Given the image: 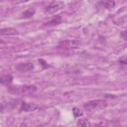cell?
Here are the masks:
<instances>
[{
  "label": "cell",
  "mask_w": 127,
  "mask_h": 127,
  "mask_svg": "<svg viewBox=\"0 0 127 127\" xmlns=\"http://www.w3.org/2000/svg\"><path fill=\"white\" fill-rule=\"evenodd\" d=\"M16 69L21 72H26L31 71L34 68V65L32 63H21L17 64L16 66Z\"/></svg>",
  "instance_id": "obj_5"
},
{
  "label": "cell",
  "mask_w": 127,
  "mask_h": 127,
  "mask_svg": "<svg viewBox=\"0 0 127 127\" xmlns=\"http://www.w3.org/2000/svg\"><path fill=\"white\" fill-rule=\"evenodd\" d=\"M99 4L107 9H112L114 8L116 5V3L113 0H101L99 1Z\"/></svg>",
  "instance_id": "obj_11"
},
{
  "label": "cell",
  "mask_w": 127,
  "mask_h": 127,
  "mask_svg": "<svg viewBox=\"0 0 127 127\" xmlns=\"http://www.w3.org/2000/svg\"><path fill=\"white\" fill-rule=\"evenodd\" d=\"M79 45V41L76 40H64L59 43L58 47L64 50H70L76 49Z\"/></svg>",
  "instance_id": "obj_3"
},
{
  "label": "cell",
  "mask_w": 127,
  "mask_h": 127,
  "mask_svg": "<svg viewBox=\"0 0 127 127\" xmlns=\"http://www.w3.org/2000/svg\"><path fill=\"white\" fill-rule=\"evenodd\" d=\"M37 108V105L34 103L22 102L20 107V110L24 112H31L36 110Z\"/></svg>",
  "instance_id": "obj_6"
},
{
  "label": "cell",
  "mask_w": 127,
  "mask_h": 127,
  "mask_svg": "<svg viewBox=\"0 0 127 127\" xmlns=\"http://www.w3.org/2000/svg\"><path fill=\"white\" fill-rule=\"evenodd\" d=\"M36 10L33 7H30L24 11L21 14V17L23 18H29L32 17L35 13Z\"/></svg>",
  "instance_id": "obj_10"
},
{
  "label": "cell",
  "mask_w": 127,
  "mask_h": 127,
  "mask_svg": "<svg viewBox=\"0 0 127 127\" xmlns=\"http://www.w3.org/2000/svg\"><path fill=\"white\" fill-rule=\"evenodd\" d=\"M120 36L122 38H123L125 40H127V31L126 30L122 31L120 33Z\"/></svg>",
  "instance_id": "obj_15"
},
{
  "label": "cell",
  "mask_w": 127,
  "mask_h": 127,
  "mask_svg": "<svg viewBox=\"0 0 127 127\" xmlns=\"http://www.w3.org/2000/svg\"><path fill=\"white\" fill-rule=\"evenodd\" d=\"M64 6V3L63 1H54L51 2L46 6L45 11L48 13L52 14L63 8Z\"/></svg>",
  "instance_id": "obj_4"
},
{
  "label": "cell",
  "mask_w": 127,
  "mask_h": 127,
  "mask_svg": "<svg viewBox=\"0 0 127 127\" xmlns=\"http://www.w3.org/2000/svg\"><path fill=\"white\" fill-rule=\"evenodd\" d=\"M19 33L17 30L13 27H7L0 29V35H16Z\"/></svg>",
  "instance_id": "obj_7"
},
{
  "label": "cell",
  "mask_w": 127,
  "mask_h": 127,
  "mask_svg": "<svg viewBox=\"0 0 127 127\" xmlns=\"http://www.w3.org/2000/svg\"><path fill=\"white\" fill-rule=\"evenodd\" d=\"M72 113L74 115V116L76 118L80 117L83 115V112L79 109L78 108L76 107H74L72 109Z\"/></svg>",
  "instance_id": "obj_13"
},
{
  "label": "cell",
  "mask_w": 127,
  "mask_h": 127,
  "mask_svg": "<svg viewBox=\"0 0 127 127\" xmlns=\"http://www.w3.org/2000/svg\"><path fill=\"white\" fill-rule=\"evenodd\" d=\"M108 103L106 101L96 99L85 103L84 104V108L88 111H96L104 109L108 107Z\"/></svg>",
  "instance_id": "obj_1"
},
{
  "label": "cell",
  "mask_w": 127,
  "mask_h": 127,
  "mask_svg": "<svg viewBox=\"0 0 127 127\" xmlns=\"http://www.w3.org/2000/svg\"><path fill=\"white\" fill-rule=\"evenodd\" d=\"M13 76L10 74H6L1 76L0 82L1 84L8 85L11 83L13 81Z\"/></svg>",
  "instance_id": "obj_9"
},
{
  "label": "cell",
  "mask_w": 127,
  "mask_h": 127,
  "mask_svg": "<svg viewBox=\"0 0 127 127\" xmlns=\"http://www.w3.org/2000/svg\"><path fill=\"white\" fill-rule=\"evenodd\" d=\"M37 87L34 85H24L23 86L17 87L16 86L10 87L9 89V92L12 93H23L31 94L37 91Z\"/></svg>",
  "instance_id": "obj_2"
},
{
  "label": "cell",
  "mask_w": 127,
  "mask_h": 127,
  "mask_svg": "<svg viewBox=\"0 0 127 127\" xmlns=\"http://www.w3.org/2000/svg\"><path fill=\"white\" fill-rule=\"evenodd\" d=\"M77 125L78 127H90L91 126L89 121L86 119H80L78 120Z\"/></svg>",
  "instance_id": "obj_12"
},
{
  "label": "cell",
  "mask_w": 127,
  "mask_h": 127,
  "mask_svg": "<svg viewBox=\"0 0 127 127\" xmlns=\"http://www.w3.org/2000/svg\"><path fill=\"white\" fill-rule=\"evenodd\" d=\"M62 17L60 15H57L54 16L50 20L45 23L44 25L46 26H53L59 24L62 21Z\"/></svg>",
  "instance_id": "obj_8"
},
{
  "label": "cell",
  "mask_w": 127,
  "mask_h": 127,
  "mask_svg": "<svg viewBox=\"0 0 127 127\" xmlns=\"http://www.w3.org/2000/svg\"><path fill=\"white\" fill-rule=\"evenodd\" d=\"M119 62L121 64H127V60H126V58H122L119 60Z\"/></svg>",
  "instance_id": "obj_16"
},
{
  "label": "cell",
  "mask_w": 127,
  "mask_h": 127,
  "mask_svg": "<svg viewBox=\"0 0 127 127\" xmlns=\"http://www.w3.org/2000/svg\"><path fill=\"white\" fill-rule=\"evenodd\" d=\"M38 62H39V64L42 65V66L43 68L45 69V68H48L49 65L47 64L46 62L44 59H38Z\"/></svg>",
  "instance_id": "obj_14"
}]
</instances>
